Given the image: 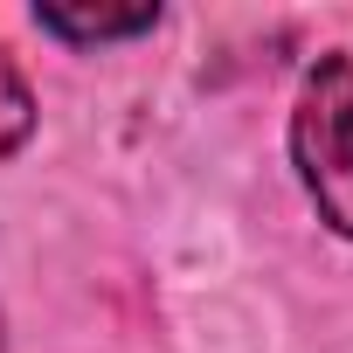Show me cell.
<instances>
[{"label":"cell","mask_w":353,"mask_h":353,"mask_svg":"<svg viewBox=\"0 0 353 353\" xmlns=\"http://www.w3.org/2000/svg\"><path fill=\"white\" fill-rule=\"evenodd\" d=\"M28 132H35V97H28L21 70L8 63V49H0V152H14Z\"/></svg>","instance_id":"obj_3"},{"label":"cell","mask_w":353,"mask_h":353,"mask_svg":"<svg viewBox=\"0 0 353 353\" xmlns=\"http://www.w3.org/2000/svg\"><path fill=\"white\" fill-rule=\"evenodd\" d=\"M35 21L63 42H118V35H145L159 8H35Z\"/></svg>","instance_id":"obj_2"},{"label":"cell","mask_w":353,"mask_h":353,"mask_svg":"<svg viewBox=\"0 0 353 353\" xmlns=\"http://www.w3.org/2000/svg\"><path fill=\"white\" fill-rule=\"evenodd\" d=\"M298 181L332 236H353V56H319L291 111Z\"/></svg>","instance_id":"obj_1"}]
</instances>
